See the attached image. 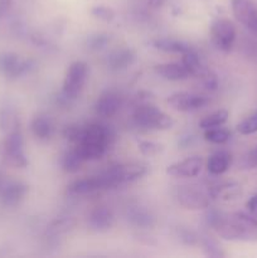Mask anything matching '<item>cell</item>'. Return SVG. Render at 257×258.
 <instances>
[{
    "mask_svg": "<svg viewBox=\"0 0 257 258\" xmlns=\"http://www.w3.org/2000/svg\"><path fill=\"white\" fill-rule=\"evenodd\" d=\"M213 229L226 241H257V216L243 212L222 216Z\"/></svg>",
    "mask_w": 257,
    "mask_h": 258,
    "instance_id": "1",
    "label": "cell"
},
{
    "mask_svg": "<svg viewBox=\"0 0 257 258\" xmlns=\"http://www.w3.org/2000/svg\"><path fill=\"white\" fill-rule=\"evenodd\" d=\"M111 136L112 135L110 128L101 123H91L85 126L82 139L77 144L78 151L86 161L101 159L107 150Z\"/></svg>",
    "mask_w": 257,
    "mask_h": 258,
    "instance_id": "2",
    "label": "cell"
},
{
    "mask_svg": "<svg viewBox=\"0 0 257 258\" xmlns=\"http://www.w3.org/2000/svg\"><path fill=\"white\" fill-rule=\"evenodd\" d=\"M133 120L145 130H169L174 126L173 117L150 103H141L135 108Z\"/></svg>",
    "mask_w": 257,
    "mask_h": 258,
    "instance_id": "3",
    "label": "cell"
},
{
    "mask_svg": "<svg viewBox=\"0 0 257 258\" xmlns=\"http://www.w3.org/2000/svg\"><path fill=\"white\" fill-rule=\"evenodd\" d=\"M148 168L143 164H120V165L111 166L108 170L102 173L103 180H105L106 189L115 188V186L122 185L126 183H133V181L139 180L146 175Z\"/></svg>",
    "mask_w": 257,
    "mask_h": 258,
    "instance_id": "4",
    "label": "cell"
},
{
    "mask_svg": "<svg viewBox=\"0 0 257 258\" xmlns=\"http://www.w3.org/2000/svg\"><path fill=\"white\" fill-rule=\"evenodd\" d=\"M87 75L88 66L87 63L82 62V60L73 62L68 67L65 80H63L62 87V97L66 101L75 100L80 96L81 91L83 90V86L86 83V80H87Z\"/></svg>",
    "mask_w": 257,
    "mask_h": 258,
    "instance_id": "5",
    "label": "cell"
},
{
    "mask_svg": "<svg viewBox=\"0 0 257 258\" xmlns=\"http://www.w3.org/2000/svg\"><path fill=\"white\" fill-rule=\"evenodd\" d=\"M211 38L219 50L229 52L236 40V27L231 20L218 18L211 24Z\"/></svg>",
    "mask_w": 257,
    "mask_h": 258,
    "instance_id": "6",
    "label": "cell"
},
{
    "mask_svg": "<svg viewBox=\"0 0 257 258\" xmlns=\"http://www.w3.org/2000/svg\"><path fill=\"white\" fill-rule=\"evenodd\" d=\"M178 203L185 209L199 211L209 208V196L193 185H180L175 189Z\"/></svg>",
    "mask_w": 257,
    "mask_h": 258,
    "instance_id": "7",
    "label": "cell"
},
{
    "mask_svg": "<svg viewBox=\"0 0 257 258\" xmlns=\"http://www.w3.org/2000/svg\"><path fill=\"white\" fill-rule=\"evenodd\" d=\"M231 8L234 18L257 34V4L254 0H231Z\"/></svg>",
    "mask_w": 257,
    "mask_h": 258,
    "instance_id": "8",
    "label": "cell"
},
{
    "mask_svg": "<svg viewBox=\"0 0 257 258\" xmlns=\"http://www.w3.org/2000/svg\"><path fill=\"white\" fill-rule=\"evenodd\" d=\"M209 98L206 96L196 95L189 92H175L169 96L168 103L176 111L180 112H191L201 110L209 103Z\"/></svg>",
    "mask_w": 257,
    "mask_h": 258,
    "instance_id": "9",
    "label": "cell"
},
{
    "mask_svg": "<svg viewBox=\"0 0 257 258\" xmlns=\"http://www.w3.org/2000/svg\"><path fill=\"white\" fill-rule=\"evenodd\" d=\"M5 156L12 165L18 168L27 166L28 161L25 159L24 151H23V136L18 130H14L9 135L4 145Z\"/></svg>",
    "mask_w": 257,
    "mask_h": 258,
    "instance_id": "10",
    "label": "cell"
},
{
    "mask_svg": "<svg viewBox=\"0 0 257 258\" xmlns=\"http://www.w3.org/2000/svg\"><path fill=\"white\" fill-rule=\"evenodd\" d=\"M202 166H203V159L201 156H190L169 165L166 173L175 178H194L201 173Z\"/></svg>",
    "mask_w": 257,
    "mask_h": 258,
    "instance_id": "11",
    "label": "cell"
},
{
    "mask_svg": "<svg viewBox=\"0 0 257 258\" xmlns=\"http://www.w3.org/2000/svg\"><path fill=\"white\" fill-rule=\"evenodd\" d=\"M87 223L91 231L103 233L112 228L115 223V216L107 207H97L90 213Z\"/></svg>",
    "mask_w": 257,
    "mask_h": 258,
    "instance_id": "12",
    "label": "cell"
},
{
    "mask_svg": "<svg viewBox=\"0 0 257 258\" xmlns=\"http://www.w3.org/2000/svg\"><path fill=\"white\" fill-rule=\"evenodd\" d=\"M126 219H127L131 226L143 229L153 228L156 223L155 216L151 213L150 209H148L146 207L139 206V204L127 207V209H126Z\"/></svg>",
    "mask_w": 257,
    "mask_h": 258,
    "instance_id": "13",
    "label": "cell"
},
{
    "mask_svg": "<svg viewBox=\"0 0 257 258\" xmlns=\"http://www.w3.org/2000/svg\"><path fill=\"white\" fill-rule=\"evenodd\" d=\"M121 107V98L115 92H105L97 98L95 103V111L101 117H112Z\"/></svg>",
    "mask_w": 257,
    "mask_h": 258,
    "instance_id": "14",
    "label": "cell"
},
{
    "mask_svg": "<svg viewBox=\"0 0 257 258\" xmlns=\"http://www.w3.org/2000/svg\"><path fill=\"white\" fill-rule=\"evenodd\" d=\"M135 52L131 48H118L106 58V64L111 71H122L135 62Z\"/></svg>",
    "mask_w": 257,
    "mask_h": 258,
    "instance_id": "15",
    "label": "cell"
},
{
    "mask_svg": "<svg viewBox=\"0 0 257 258\" xmlns=\"http://www.w3.org/2000/svg\"><path fill=\"white\" fill-rule=\"evenodd\" d=\"M102 189H105V185H103L101 175L80 179V180L73 181L72 184L67 186V191L72 196H86V194L102 190Z\"/></svg>",
    "mask_w": 257,
    "mask_h": 258,
    "instance_id": "16",
    "label": "cell"
},
{
    "mask_svg": "<svg viewBox=\"0 0 257 258\" xmlns=\"http://www.w3.org/2000/svg\"><path fill=\"white\" fill-rule=\"evenodd\" d=\"M159 77L168 81H183L190 76L189 71L183 66V63H160L154 67Z\"/></svg>",
    "mask_w": 257,
    "mask_h": 258,
    "instance_id": "17",
    "label": "cell"
},
{
    "mask_svg": "<svg viewBox=\"0 0 257 258\" xmlns=\"http://www.w3.org/2000/svg\"><path fill=\"white\" fill-rule=\"evenodd\" d=\"M30 128L34 136L39 140H49L52 138L53 133H54V125H53L52 120L49 116L44 115V113H39L35 116L30 123Z\"/></svg>",
    "mask_w": 257,
    "mask_h": 258,
    "instance_id": "18",
    "label": "cell"
},
{
    "mask_svg": "<svg viewBox=\"0 0 257 258\" xmlns=\"http://www.w3.org/2000/svg\"><path fill=\"white\" fill-rule=\"evenodd\" d=\"M231 165V154L226 150H218L209 156L207 169L212 175H222Z\"/></svg>",
    "mask_w": 257,
    "mask_h": 258,
    "instance_id": "19",
    "label": "cell"
},
{
    "mask_svg": "<svg viewBox=\"0 0 257 258\" xmlns=\"http://www.w3.org/2000/svg\"><path fill=\"white\" fill-rule=\"evenodd\" d=\"M154 48L165 53H175V54H184L191 49L188 43L183 40L174 39V38H159L153 42Z\"/></svg>",
    "mask_w": 257,
    "mask_h": 258,
    "instance_id": "20",
    "label": "cell"
},
{
    "mask_svg": "<svg viewBox=\"0 0 257 258\" xmlns=\"http://www.w3.org/2000/svg\"><path fill=\"white\" fill-rule=\"evenodd\" d=\"M181 55H183L181 63H183L184 67L189 71L190 76H198V77H201L202 75H204V73L208 71L203 64H202L201 57H199V54L193 49V48Z\"/></svg>",
    "mask_w": 257,
    "mask_h": 258,
    "instance_id": "21",
    "label": "cell"
},
{
    "mask_svg": "<svg viewBox=\"0 0 257 258\" xmlns=\"http://www.w3.org/2000/svg\"><path fill=\"white\" fill-rule=\"evenodd\" d=\"M241 186H239L238 184L227 183L212 189L211 196L213 197L214 199H221V201L223 202H232L236 201V199L241 196Z\"/></svg>",
    "mask_w": 257,
    "mask_h": 258,
    "instance_id": "22",
    "label": "cell"
},
{
    "mask_svg": "<svg viewBox=\"0 0 257 258\" xmlns=\"http://www.w3.org/2000/svg\"><path fill=\"white\" fill-rule=\"evenodd\" d=\"M85 159L81 155V153L78 151V149H72V150L67 151L65 155L62 156V160H60V165H62V169L66 171V173H77L81 169V165L85 163Z\"/></svg>",
    "mask_w": 257,
    "mask_h": 258,
    "instance_id": "23",
    "label": "cell"
},
{
    "mask_svg": "<svg viewBox=\"0 0 257 258\" xmlns=\"http://www.w3.org/2000/svg\"><path fill=\"white\" fill-rule=\"evenodd\" d=\"M27 193V186L22 183H13L9 184L3 191V199L9 206H14L18 202L23 199V197Z\"/></svg>",
    "mask_w": 257,
    "mask_h": 258,
    "instance_id": "24",
    "label": "cell"
},
{
    "mask_svg": "<svg viewBox=\"0 0 257 258\" xmlns=\"http://www.w3.org/2000/svg\"><path fill=\"white\" fill-rule=\"evenodd\" d=\"M228 120V111L222 108V110L216 111V112L211 113L207 117H204L203 120L199 122V127L207 130V128H213L218 127V126L224 125Z\"/></svg>",
    "mask_w": 257,
    "mask_h": 258,
    "instance_id": "25",
    "label": "cell"
},
{
    "mask_svg": "<svg viewBox=\"0 0 257 258\" xmlns=\"http://www.w3.org/2000/svg\"><path fill=\"white\" fill-rule=\"evenodd\" d=\"M229 138H231V131L221 127V126L204 130V139L212 144L222 145V144H226L229 140Z\"/></svg>",
    "mask_w": 257,
    "mask_h": 258,
    "instance_id": "26",
    "label": "cell"
},
{
    "mask_svg": "<svg viewBox=\"0 0 257 258\" xmlns=\"http://www.w3.org/2000/svg\"><path fill=\"white\" fill-rule=\"evenodd\" d=\"M174 236L181 244H185V246H194V244H197L201 241L198 234L194 231H191V229L186 228V227H178V228H175Z\"/></svg>",
    "mask_w": 257,
    "mask_h": 258,
    "instance_id": "27",
    "label": "cell"
},
{
    "mask_svg": "<svg viewBox=\"0 0 257 258\" xmlns=\"http://www.w3.org/2000/svg\"><path fill=\"white\" fill-rule=\"evenodd\" d=\"M73 227H75V221L72 218H59L50 223L49 228H48V234L52 237L60 236L63 233H67Z\"/></svg>",
    "mask_w": 257,
    "mask_h": 258,
    "instance_id": "28",
    "label": "cell"
},
{
    "mask_svg": "<svg viewBox=\"0 0 257 258\" xmlns=\"http://www.w3.org/2000/svg\"><path fill=\"white\" fill-rule=\"evenodd\" d=\"M199 242H201L202 248H203V252L206 256L212 258H222L226 256L224 252L222 251L221 247L218 246V243L216 241H213L211 237H203Z\"/></svg>",
    "mask_w": 257,
    "mask_h": 258,
    "instance_id": "29",
    "label": "cell"
},
{
    "mask_svg": "<svg viewBox=\"0 0 257 258\" xmlns=\"http://www.w3.org/2000/svg\"><path fill=\"white\" fill-rule=\"evenodd\" d=\"M111 42V37L105 33H96L90 35L86 40V45L90 50H101Z\"/></svg>",
    "mask_w": 257,
    "mask_h": 258,
    "instance_id": "30",
    "label": "cell"
},
{
    "mask_svg": "<svg viewBox=\"0 0 257 258\" xmlns=\"http://www.w3.org/2000/svg\"><path fill=\"white\" fill-rule=\"evenodd\" d=\"M237 131L241 135H252V134L257 133V111L244 120H242L237 125Z\"/></svg>",
    "mask_w": 257,
    "mask_h": 258,
    "instance_id": "31",
    "label": "cell"
},
{
    "mask_svg": "<svg viewBox=\"0 0 257 258\" xmlns=\"http://www.w3.org/2000/svg\"><path fill=\"white\" fill-rule=\"evenodd\" d=\"M91 15L106 23H110L115 19V12H113V9L110 7H106V5L93 7L91 9Z\"/></svg>",
    "mask_w": 257,
    "mask_h": 258,
    "instance_id": "32",
    "label": "cell"
},
{
    "mask_svg": "<svg viewBox=\"0 0 257 258\" xmlns=\"http://www.w3.org/2000/svg\"><path fill=\"white\" fill-rule=\"evenodd\" d=\"M138 148L140 150V153L145 156H154L158 155L163 151V145L158 143H154V141H148V140H143L139 141Z\"/></svg>",
    "mask_w": 257,
    "mask_h": 258,
    "instance_id": "33",
    "label": "cell"
},
{
    "mask_svg": "<svg viewBox=\"0 0 257 258\" xmlns=\"http://www.w3.org/2000/svg\"><path fill=\"white\" fill-rule=\"evenodd\" d=\"M83 131H85V127L78 125H68L67 127L63 130V136L67 139L71 143L78 144L81 141L83 136Z\"/></svg>",
    "mask_w": 257,
    "mask_h": 258,
    "instance_id": "34",
    "label": "cell"
},
{
    "mask_svg": "<svg viewBox=\"0 0 257 258\" xmlns=\"http://www.w3.org/2000/svg\"><path fill=\"white\" fill-rule=\"evenodd\" d=\"M246 207L247 209H248L249 213L253 214V216H257V194H254L253 197H251V198L248 199Z\"/></svg>",
    "mask_w": 257,
    "mask_h": 258,
    "instance_id": "35",
    "label": "cell"
},
{
    "mask_svg": "<svg viewBox=\"0 0 257 258\" xmlns=\"http://www.w3.org/2000/svg\"><path fill=\"white\" fill-rule=\"evenodd\" d=\"M193 136L191 135H186V136H181L180 138V140L178 141V145L180 146L181 149H185V148H188L189 145H190L191 143H193Z\"/></svg>",
    "mask_w": 257,
    "mask_h": 258,
    "instance_id": "36",
    "label": "cell"
},
{
    "mask_svg": "<svg viewBox=\"0 0 257 258\" xmlns=\"http://www.w3.org/2000/svg\"><path fill=\"white\" fill-rule=\"evenodd\" d=\"M10 4H12V0H0V14L7 12L9 9Z\"/></svg>",
    "mask_w": 257,
    "mask_h": 258,
    "instance_id": "37",
    "label": "cell"
},
{
    "mask_svg": "<svg viewBox=\"0 0 257 258\" xmlns=\"http://www.w3.org/2000/svg\"><path fill=\"white\" fill-rule=\"evenodd\" d=\"M164 3H165V0H149L148 4L150 5L151 8H160L163 7Z\"/></svg>",
    "mask_w": 257,
    "mask_h": 258,
    "instance_id": "38",
    "label": "cell"
}]
</instances>
